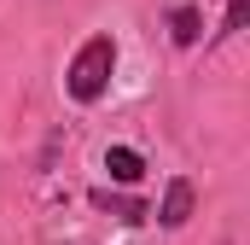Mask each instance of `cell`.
<instances>
[{
	"mask_svg": "<svg viewBox=\"0 0 250 245\" xmlns=\"http://www.w3.org/2000/svg\"><path fill=\"white\" fill-rule=\"evenodd\" d=\"M111 70H117V41H111V35H87V41L76 47L70 70H64V94H70L76 105H99L105 88H111Z\"/></svg>",
	"mask_w": 250,
	"mask_h": 245,
	"instance_id": "cell-1",
	"label": "cell"
},
{
	"mask_svg": "<svg viewBox=\"0 0 250 245\" xmlns=\"http://www.w3.org/2000/svg\"><path fill=\"white\" fill-rule=\"evenodd\" d=\"M192 204H198V187H192L187 175H175V181L163 187V204H157V222H163V228H187V222H192Z\"/></svg>",
	"mask_w": 250,
	"mask_h": 245,
	"instance_id": "cell-2",
	"label": "cell"
},
{
	"mask_svg": "<svg viewBox=\"0 0 250 245\" xmlns=\"http://www.w3.org/2000/svg\"><path fill=\"white\" fill-rule=\"evenodd\" d=\"M87 198H93V210H105V216H117V222H151V210H146L140 198H128V193H111V187H93Z\"/></svg>",
	"mask_w": 250,
	"mask_h": 245,
	"instance_id": "cell-3",
	"label": "cell"
},
{
	"mask_svg": "<svg viewBox=\"0 0 250 245\" xmlns=\"http://www.w3.org/2000/svg\"><path fill=\"white\" fill-rule=\"evenodd\" d=\"M169 35H175V47H198L204 41V12L198 6H175L169 12Z\"/></svg>",
	"mask_w": 250,
	"mask_h": 245,
	"instance_id": "cell-4",
	"label": "cell"
},
{
	"mask_svg": "<svg viewBox=\"0 0 250 245\" xmlns=\"http://www.w3.org/2000/svg\"><path fill=\"white\" fill-rule=\"evenodd\" d=\"M105 170H111V181H140V175H146V158H140L134 146H111V152H105Z\"/></svg>",
	"mask_w": 250,
	"mask_h": 245,
	"instance_id": "cell-5",
	"label": "cell"
},
{
	"mask_svg": "<svg viewBox=\"0 0 250 245\" xmlns=\"http://www.w3.org/2000/svg\"><path fill=\"white\" fill-rule=\"evenodd\" d=\"M245 18H250V0H227V18H221V29L209 35V47H221V41H233V35L245 29Z\"/></svg>",
	"mask_w": 250,
	"mask_h": 245,
	"instance_id": "cell-6",
	"label": "cell"
}]
</instances>
